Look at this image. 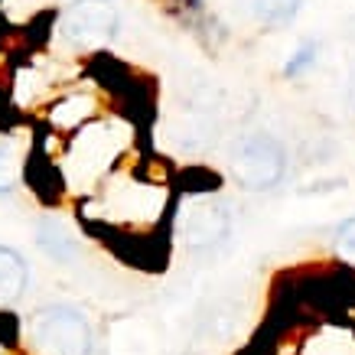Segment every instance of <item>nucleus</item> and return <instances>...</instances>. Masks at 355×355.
<instances>
[{
    "instance_id": "5",
    "label": "nucleus",
    "mask_w": 355,
    "mask_h": 355,
    "mask_svg": "<svg viewBox=\"0 0 355 355\" xmlns=\"http://www.w3.org/2000/svg\"><path fill=\"white\" fill-rule=\"evenodd\" d=\"M232 235V209L212 196H193L176 216V238L189 251H212Z\"/></svg>"
},
{
    "instance_id": "10",
    "label": "nucleus",
    "mask_w": 355,
    "mask_h": 355,
    "mask_svg": "<svg viewBox=\"0 0 355 355\" xmlns=\"http://www.w3.org/2000/svg\"><path fill=\"white\" fill-rule=\"evenodd\" d=\"M20 173H23V157L17 150V144L10 137H0V196L17 189Z\"/></svg>"
},
{
    "instance_id": "12",
    "label": "nucleus",
    "mask_w": 355,
    "mask_h": 355,
    "mask_svg": "<svg viewBox=\"0 0 355 355\" xmlns=\"http://www.w3.org/2000/svg\"><path fill=\"white\" fill-rule=\"evenodd\" d=\"M316 59H320V43H313V40H306V43L297 49V53L284 62V76L287 78H297L303 76V72H310L313 65H316Z\"/></svg>"
},
{
    "instance_id": "4",
    "label": "nucleus",
    "mask_w": 355,
    "mask_h": 355,
    "mask_svg": "<svg viewBox=\"0 0 355 355\" xmlns=\"http://www.w3.org/2000/svg\"><path fill=\"white\" fill-rule=\"evenodd\" d=\"M118 23L114 0H72L55 20V40L76 53H92L114 40Z\"/></svg>"
},
{
    "instance_id": "13",
    "label": "nucleus",
    "mask_w": 355,
    "mask_h": 355,
    "mask_svg": "<svg viewBox=\"0 0 355 355\" xmlns=\"http://www.w3.org/2000/svg\"><path fill=\"white\" fill-rule=\"evenodd\" d=\"M336 258L343 261V264H349V268H355V216L345 218L343 225L336 228Z\"/></svg>"
},
{
    "instance_id": "6",
    "label": "nucleus",
    "mask_w": 355,
    "mask_h": 355,
    "mask_svg": "<svg viewBox=\"0 0 355 355\" xmlns=\"http://www.w3.org/2000/svg\"><path fill=\"white\" fill-rule=\"evenodd\" d=\"M95 118H101V101L95 92L88 88H76V92H62L46 105V124L59 137H72L76 130H82L85 124H92Z\"/></svg>"
},
{
    "instance_id": "1",
    "label": "nucleus",
    "mask_w": 355,
    "mask_h": 355,
    "mask_svg": "<svg viewBox=\"0 0 355 355\" xmlns=\"http://www.w3.org/2000/svg\"><path fill=\"white\" fill-rule=\"evenodd\" d=\"M65 140H69L62 153L65 186H78V189L82 186L95 189V186L108 183L114 163L130 147L128 130L121 128L118 118H95Z\"/></svg>"
},
{
    "instance_id": "3",
    "label": "nucleus",
    "mask_w": 355,
    "mask_h": 355,
    "mask_svg": "<svg viewBox=\"0 0 355 355\" xmlns=\"http://www.w3.org/2000/svg\"><path fill=\"white\" fill-rule=\"evenodd\" d=\"M232 176L248 193H268L287 176V147L268 130L241 134L232 147Z\"/></svg>"
},
{
    "instance_id": "7",
    "label": "nucleus",
    "mask_w": 355,
    "mask_h": 355,
    "mask_svg": "<svg viewBox=\"0 0 355 355\" xmlns=\"http://www.w3.org/2000/svg\"><path fill=\"white\" fill-rule=\"evenodd\" d=\"M36 245L43 248L53 261H59V264H69V261H76V254H78L76 232L55 216H46L43 222H36Z\"/></svg>"
},
{
    "instance_id": "11",
    "label": "nucleus",
    "mask_w": 355,
    "mask_h": 355,
    "mask_svg": "<svg viewBox=\"0 0 355 355\" xmlns=\"http://www.w3.org/2000/svg\"><path fill=\"white\" fill-rule=\"evenodd\" d=\"M163 3H166V13L176 17L186 30H196V26H202V23L209 20L205 0H163Z\"/></svg>"
},
{
    "instance_id": "8",
    "label": "nucleus",
    "mask_w": 355,
    "mask_h": 355,
    "mask_svg": "<svg viewBox=\"0 0 355 355\" xmlns=\"http://www.w3.org/2000/svg\"><path fill=\"white\" fill-rule=\"evenodd\" d=\"M30 268L17 248L0 245V306H13L26 293Z\"/></svg>"
},
{
    "instance_id": "2",
    "label": "nucleus",
    "mask_w": 355,
    "mask_h": 355,
    "mask_svg": "<svg viewBox=\"0 0 355 355\" xmlns=\"http://www.w3.org/2000/svg\"><path fill=\"white\" fill-rule=\"evenodd\" d=\"M26 343L40 355H92L95 333L78 306L49 303L26 320Z\"/></svg>"
},
{
    "instance_id": "9",
    "label": "nucleus",
    "mask_w": 355,
    "mask_h": 355,
    "mask_svg": "<svg viewBox=\"0 0 355 355\" xmlns=\"http://www.w3.org/2000/svg\"><path fill=\"white\" fill-rule=\"evenodd\" d=\"M303 0H251V10L258 17V23L270 26V30H284L297 20Z\"/></svg>"
}]
</instances>
